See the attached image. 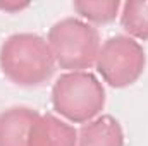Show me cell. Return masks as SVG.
<instances>
[{
	"label": "cell",
	"instance_id": "obj_1",
	"mask_svg": "<svg viewBox=\"0 0 148 146\" xmlns=\"http://www.w3.org/2000/svg\"><path fill=\"white\" fill-rule=\"evenodd\" d=\"M55 65L48 41L35 33L10 35L0 46V69L17 86L35 88L47 83Z\"/></svg>",
	"mask_w": 148,
	"mask_h": 146
},
{
	"label": "cell",
	"instance_id": "obj_2",
	"mask_svg": "<svg viewBox=\"0 0 148 146\" xmlns=\"http://www.w3.org/2000/svg\"><path fill=\"white\" fill-rule=\"evenodd\" d=\"M53 110L73 124H86L105 107V89L88 71L62 74L52 86Z\"/></svg>",
	"mask_w": 148,
	"mask_h": 146
},
{
	"label": "cell",
	"instance_id": "obj_3",
	"mask_svg": "<svg viewBox=\"0 0 148 146\" xmlns=\"http://www.w3.org/2000/svg\"><path fill=\"white\" fill-rule=\"evenodd\" d=\"M47 41L55 64L67 72L86 71L95 65L102 46L97 28L77 17L57 21L50 28Z\"/></svg>",
	"mask_w": 148,
	"mask_h": 146
},
{
	"label": "cell",
	"instance_id": "obj_4",
	"mask_svg": "<svg viewBox=\"0 0 148 146\" xmlns=\"http://www.w3.org/2000/svg\"><path fill=\"white\" fill-rule=\"evenodd\" d=\"M147 65V55L140 41L127 35H117L103 41L95 67L102 79L112 88L134 84Z\"/></svg>",
	"mask_w": 148,
	"mask_h": 146
},
{
	"label": "cell",
	"instance_id": "obj_5",
	"mask_svg": "<svg viewBox=\"0 0 148 146\" xmlns=\"http://www.w3.org/2000/svg\"><path fill=\"white\" fill-rule=\"evenodd\" d=\"M28 146H77V131L52 113H38L29 131Z\"/></svg>",
	"mask_w": 148,
	"mask_h": 146
},
{
	"label": "cell",
	"instance_id": "obj_6",
	"mask_svg": "<svg viewBox=\"0 0 148 146\" xmlns=\"http://www.w3.org/2000/svg\"><path fill=\"white\" fill-rule=\"evenodd\" d=\"M36 117V110L28 107H10L0 112V146H28Z\"/></svg>",
	"mask_w": 148,
	"mask_h": 146
},
{
	"label": "cell",
	"instance_id": "obj_7",
	"mask_svg": "<svg viewBox=\"0 0 148 146\" xmlns=\"http://www.w3.org/2000/svg\"><path fill=\"white\" fill-rule=\"evenodd\" d=\"M77 146H124V132L112 115H98L77 131Z\"/></svg>",
	"mask_w": 148,
	"mask_h": 146
},
{
	"label": "cell",
	"instance_id": "obj_8",
	"mask_svg": "<svg viewBox=\"0 0 148 146\" xmlns=\"http://www.w3.org/2000/svg\"><path fill=\"white\" fill-rule=\"evenodd\" d=\"M121 24L133 40H148V0L126 2L121 7Z\"/></svg>",
	"mask_w": 148,
	"mask_h": 146
},
{
	"label": "cell",
	"instance_id": "obj_9",
	"mask_svg": "<svg viewBox=\"0 0 148 146\" xmlns=\"http://www.w3.org/2000/svg\"><path fill=\"white\" fill-rule=\"evenodd\" d=\"M122 3L117 0H76L73 9L86 23L107 24L121 14Z\"/></svg>",
	"mask_w": 148,
	"mask_h": 146
},
{
	"label": "cell",
	"instance_id": "obj_10",
	"mask_svg": "<svg viewBox=\"0 0 148 146\" xmlns=\"http://www.w3.org/2000/svg\"><path fill=\"white\" fill-rule=\"evenodd\" d=\"M26 7H28V3H0V9L5 12H16V10L26 9Z\"/></svg>",
	"mask_w": 148,
	"mask_h": 146
}]
</instances>
